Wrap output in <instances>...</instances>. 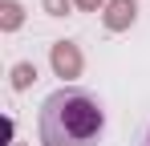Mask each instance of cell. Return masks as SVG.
I'll return each mask as SVG.
<instances>
[{
    "label": "cell",
    "instance_id": "1",
    "mask_svg": "<svg viewBox=\"0 0 150 146\" xmlns=\"http://www.w3.org/2000/svg\"><path fill=\"white\" fill-rule=\"evenodd\" d=\"M105 130L98 97L85 89H57L41 106V142L45 146H98Z\"/></svg>",
    "mask_w": 150,
    "mask_h": 146
},
{
    "label": "cell",
    "instance_id": "2",
    "mask_svg": "<svg viewBox=\"0 0 150 146\" xmlns=\"http://www.w3.org/2000/svg\"><path fill=\"white\" fill-rule=\"evenodd\" d=\"M53 61V73L57 77H65V81H73V77H81V49L73 45V41H57L49 53Z\"/></svg>",
    "mask_w": 150,
    "mask_h": 146
},
{
    "label": "cell",
    "instance_id": "3",
    "mask_svg": "<svg viewBox=\"0 0 150 146\" xmlns=\"http://www.w3.org/2000/svg\"><path fill=\"white\" fill-rule=\"evenodd\" d=\"M134 16H138V4H134V0H110V4H105V28H114V33L130 28Z\"/></svg>",
    "mask_w": 150,
    "mask_h": 146
},
{
    "label": "cell",
    "instance_id": "4",
    "mask_svg": "<svg viewBox=\"0 0 150 146\" xmlns=\"http://www.w3.org/2000/svg\"><path fill=\"white\" fill-rule=\"evenodd\" d=\"M21 21H25V8H21L16 0H4V4H0V28L12 33V28H21Z\"/></svg>",
    "mask_w": 150,
    "mask_h": 146
},
{
    "label": "cell",
    "instance_id": "5",
    "mask_svg": "<svg viewBox=\"0 0 150 146\" xmlns=\"http://www.w3.org/2000/svg\"><path fill=\"white\" fill-rule=\"evenodd\" d=\"M33 81H37V69H33L28 61H21V65L12 69V89H28Z\"/></svg>",
    "mask_w": 150,
    "mask_h": 146
},
{
    "label": "cell",
    "instance_id": "6",
    "mask_svg": "<svg viewBox=\"0 0 150 146\" xmlns=\"http://www.w3.org/2000/svg\"><path fill=\"white\" fill-rule=\"evenodd\" d=\"M45 8H49L53 16H65V8H69V0H45Z\"/></svg>",
    "mask_w": 150,
    "mask_h": 146
},
{
    "label": "cell",
    "instance_id": "7",
    "mask_svg": "<svg viewBox=\"0 0 150 146\" xmlns=\"http://www.w3.org/2000/svg\"><path fill=\"white\" fill-rule=\"evenodd\" d=\"M81 12H93V8H101V4H110V0H73Z\"/></svg>",
    "mask_w": 150,
    "mask_h": 146
},
{
    "label": "cell",
    "instance_id": "8",
    "mask_svg": "<svg viewBox=\"0 0 150 146\" xmlns=\"http://www.w3.org/2000/svg\"><path fill=\"white\" fill-rule=\"evenodd\" d=\"M146 146H150V134H146Z\"/></svg>",
    "mask_w": 150,
    "mask_h": 146
}]
</instances>
